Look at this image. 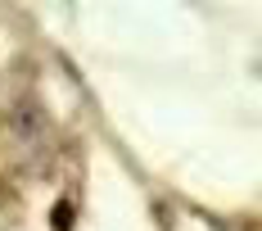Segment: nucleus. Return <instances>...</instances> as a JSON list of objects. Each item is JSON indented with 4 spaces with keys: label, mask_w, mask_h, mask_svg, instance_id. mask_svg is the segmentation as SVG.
Masks as SVG:
<instances>
[{
    "label": "nucleus",
    "mask_w": 262,
    "mask_h": 231,
    "mask_svg": "<svg viewBox=\"0 0 262 231\" xmlns=\"http://www.w3.org/2000/svg\"><path fill=\"white\" fill-rule=\"evenodd\" d=\"M73 227V208L68 204H54V231H68Z\"/></svg>",
    "instance_id": "1"
}]
</instances>
